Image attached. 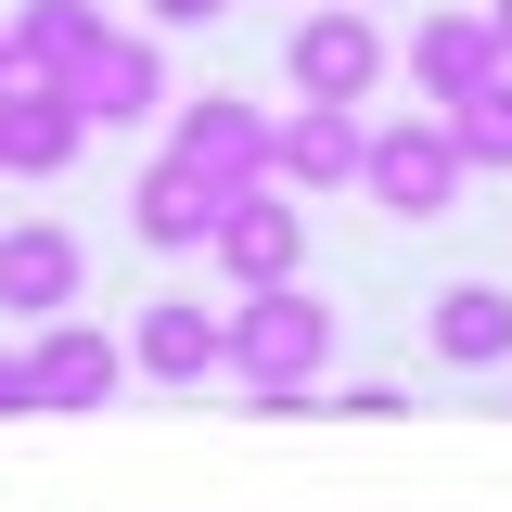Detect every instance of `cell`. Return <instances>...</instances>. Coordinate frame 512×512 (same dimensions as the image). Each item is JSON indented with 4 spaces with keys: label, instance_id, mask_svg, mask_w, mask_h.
Segmentation results:
<instances>
[{
    "label": "cell",
    "instance_id": "obj_1",
    "mask_svg": "<svg viewBox=\"0 0 512 512\" xmlns=\"http://www.w3.org/2000/svg\"><path fill=\"white\" fill-rule=\"evenodd\" d=\"M320 372H333V308L308 282H244L231 295V384L256 410H320Z\"/></svg>",
    "mask_w": 512,
    "mask_h": 512
},
{
    "label": "cell",
    "instance_id": "obj_2",
    "mask_svg": "<svg viewBox=\"0 0 512 512\" xmlns=\"http://www.w3.org/2000/svg\"><path fill=\"white\" fill-rule=\"evenodd\" d=\"M384 26L359 13V0H320V13H295V39H282V77H295V103H372L384 90Z\"/></svg>",
    "mask_w": 512,
    "mask_h": 512
},
{
    "label": "cell",
    "instance_id": "obj_3",
    "mask_svg": "<svg viewBox=\"0 0 512 512\" xmlns=\"http://www.w3.org/2000/svg\"><path fill=\"white\" fill-rule=\"evenodd\" d=\"M474 180L461 167V141H448V116H397L359 141V192H372L384 218H448V192Z\"/></svg>",
    "mask_w": 512,
    "mask_h": 512
},
{
    "label": "cell",
    "instance_id": "obj_4",
    "mask_svg": "<svg viewBox=\"0 0 512 512\" xmlns=\"http://www.w3.org/2000/svg\"><path fill=\"white\" fill-rule=\"evenodd\" d=\"M205 256H218V282L244 295V282H295L308 269V205L282 180H244V192H218V231H205Z\"/></svg>",
    "mask_w": 512,
    "mask_h": 512
},
{
    "label": "cell",
    "instance_id": "obj_5",
    "mask_svg": "<svg viewBox=\"0 0 512 512\" xmlns=\"http://www.w3.org/2000/svg\"><path fill=\"white\" fill-rule=\"evenodd\" d=\"M26 384H39V410H116L128 397V346L103 333V320H39L26 333Z\"/></svg>",
    "mask_w": 512,
    "mask_h": 512
},
{
    "label": "cell",
    "instance_id": "obj_6",
    "mask_svg": "<svg viewBox=\"0 0 512 512\" xmlns=\"http://www.w3.org/2000/svg\"><path fill=\"white\" fill-rule=\"evenodd\" d=\"M128 372L141 384H218L231 372V308H205V295H154V308L128 320Z\"/></svg>",
    "mask_w": 512,
    "mask_h": 512
},
{
    "label": "cell",
    "instance_id": "obj_7",
    "mask_svg": "<svg viewBox=\"0 0 512 512\" xmlns=\"http://www.w3.org/2000/svg\"><path fill=\"white\" fill-rule=\"evenodd\" d=\"M359 141H372V116L359 103H295V116H269V180L295 192H359Z\"/></svg>",
    "mask_w": 512,
    "mask_h": 512
},
{
    "label": "cell",
    "instance_id": "obj_8",
    "mask_svg": "<svg viewBox=\"0 0 512 512\" xmlns=\"http://www.w3.org/2000/svg\"><path fill=\"white\" fill-rule=\"evenodd\" d=\"M77 141H90V103L64 77H13L0 90V180H64Z\"/></svg>",
    "mask_w": 512,
    "mask_h": 512
},
{
    "label": "cell",
    "instance_id": "obj_9",
    "mask_svg": "<svg viewBox=\"0 0 512 512\" xmlns=\"http://www.w3.org/2000/svg\"><path fill=\"white\" fill-rule=\"evenodd\" d=\"M167 154L205 167L218 192H244V180H269V116L231 103V90H192V103H167Z\"/></svg>",
    "mask_w": 512,
    "mask_h": 512
},
{
    "label": "cell",
    "instance_id": "obj_10",
    "mask_svg": "<svg viewBox=\"0 0 512 512\" xmlns=\"http://www.w3.org/2000/svg\"><path fill=\"white\" fill-rule=\"evenodd\" d=\"M77 282H90V256H77V231H52V218H13V231H0V308L26 320V333L77 308Z\"/></svg>",
    "mask_w": 512,
    "mask_h": 512
},
{
    "label": "cell",
    "instance_id": "obj_11",
    "mask_svg": "<svg viewBox=\"0 0 512 512\" xmlns=\"http://www.w3.org/2000/svg\"><path fill=\"white\" fill-rule=\"evenodd\" d=\"M77 103H90V128L167 116V39H154V26H103V52L77 64Z\"/></svg>",
    "mask_w": 512,
    "mask_h": 512
},
{
    "label": "cell",
    "instance_id": "obj_12",
    "mask_svg": "<svg viewBox=\"0 0 512 512\" xmlns=\"http://www.w3.org/2000/svg\"><path fill=\"white\" fill-rule=\"evenodd\" d=\"M128 231H141L154 256H192L205 231H218V180H205V167H180V154H154V167L128 180Z\"/></svg>",
    "mask_w": 512,
    "mask_h": 512
},
{
    "label": "cell",
    "instance_id": "obj_13",
    "mask_svg": "<svg viewBox=\"0 0 512 512\" xmlns=\"http://www.w3.org/2000/svg\"><path fill=\"white\" fill-rule=\"evenodd\" d=\"M474 77H500V39H487V13H423V26H410V90L448 116Z\"/></svg>",
    "mask_w": 512,
    "mask_h": 512
},
{
    "label": "cell",
    "instance_id": "obj_14",
    "mask_svg": "<svg viewBox=\"0 0 512 512\" xmlns=\"http://www.w3.org/2000/svg\"><path fill=\"white\" fill-rule=\"evenodd\" d=\"M423 333H436L448 372H512V282H448Z\"/></svg>",
    "mask_w": 512,
    "mask_h": 512
},
{
    "label": "cell",
    "instance_id": "obj_15",
    "mask_svg": "<svg viewBox=\"0 0 512 512\" xmlns=\"http://www.w3.org/2000/svg\"><path fill=\"white\" fill-rule=\"evenodd\" d=\"M0 39H13V77H64L77 90V64L103 52V0H26Z\"/></svg>",
    "mask_w": 512,
    "mask_h": 512
},
{
    "label": "cell",
    "instance_id": "obj_16",
    "mask_svg": "<svg viewBox=\"0 0 512 512\" xmlns=\"http://www.w3.org/2000/svg\"><path fill=\"white\" fill-rule=\"evenodd\" d=\"M448 141H461V167H512V64L448 103Z\"/></svg>",
    "mask_w": 512,
    "mask_h": 512
},
{
    "label": "cell",
    "instance_id": "obj_17",
    "mask_svg": "<svg viewBox=\"0 0 512 512\" xmlns=\"http://www.w3.org/2000/svg\"><path fill=\"white\" fill-rule=\"evenodd\" d=\"M320 410H346V423H397V410H410V384H346V397H320Z\"/></svg>",
    "mask_w": 512,
    "mask_h": 512
},
{
    "label": "cell",
    "instance_id": "obj_18",
    "mask_svg": "<svg viewBox=\"0 0 512 512\" xmlns=\"http://www.w3.org/2000/svg\"><path fill=\"white\" fill-rule=\"evenodd\" d=\"M141 13H154V39H167V26H218L231 0H141Z\"/></svg>",
    "mask_w": 512,
    "mask_h": 512
},
{
    "label": "cell",
    "instance_id": "obj_19",
    "mask_svg": "<svg viewBox=\"0 0 512 512\" xmlns=\"http://www.w3.org/2000/svg\"><path fill=\"white\" fill-rule=\"evenodd\" d=\"M13 410H39V384H26V346H0V423Z\"/></svg>",
    "mask_w": 512,
    "mask_h": 512
},
{
    "label": "cell",
    "instance_id": "obj_20",
    "mask_svg": "<svg viewBox=\"0 0 512 512\" xmlns=\"http://www.w3.org/2000/svg\"><path fill=\"white\" fill-rule=\"evenodd\" d=\"M487 39H500V64H512V0H487Z\"/></svg>",
    "mask_w": 512,
    "mask_h": 512
},
{
    "label": "cell",
    "instance_id": "obj_21",
    "mask_svg": "<svg viewBox=\"0 0 512 512\" xmlns=\"http://www.w3.org/2000/svg\"><path fill=\"white\" fill-rule=\"evenodd\" d=\"M0 90H13V39H0Z\"/></svg>",
    "mask_w": 512,
    "mask_h": 512
}]
</instances>
